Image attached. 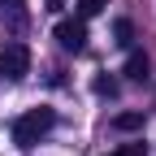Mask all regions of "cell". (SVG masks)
Listing matches in <instances>:
<instances>
[{"label": "cell", "mask_w": 156, "mask_h": 156, "mask_svg": "<svg viewBox=\"0 0 156 156\" xmlns=\"http://www.w3.org/2000/svg\"><path fill=\"white\" fill-rule=\"evenodd\" d=\"M147 69H152V65H147V56H143V52H130V56H126V78L143 83V78H147Z\"/></svg>", "instance_id": "cell-4"}, {"label": "cell", "mask_w": 156, "mask_h": 156, "mask_svg": "<svg viewBox=\"0 0 156 156\" xmlns=\"http://www.w3.org/2000/svg\"><path fill=\"white\" fill-rule=\"evenodd\" d=\"M143 126V113H117L113 117V130H139Z\"/></svg>", "instance_id": "cell-7"}, {"label": "cell", "mask_w": 156, "mask_h": 156, "mask_svg": "<svg viewBox=\"0 0 156 156\" xmlns=\"http://www.w3.org/2000/svg\"><path fill=\"white\" fill-rule=\"evenodd\" d=\"M113 44H117V48H130V44H134V26H130V17H117V22H113Z\"/></svg>", "instance_id": "cell-5"}, {"label": "cell", "mask_w": 156, "mask_h": 156, "mask_svg": "<svg viewBox=\"0 0 156 156\" xmlns=\"http://www.w3.org/2000/svg\"><path fill=\"white\" fill-rule=\"evenodd\" d=\"M52 126H56V113H52V108H30V113H22V117L13 122V143H17V147H35Z\"/></svg>", "instance_id": "cell-1"}, {"label": "cell", "mask_w": 156, "mask_h": 156, "mask_svg": "<svg viewBox=\"0 0 156 156\" xmlns=\"http://www.w3.org/2000/svg\"><path fill=\"white\" fill-rule=\"evenodd\" d=\"M104 5H108V0H78V17H83V22H87V17H95V13H104Z\"/></svg>", "instance_id": "cell-8"}, {"label": "cell", "mask_w": 156, "mask_h": 156, "mask_svg": "<svg viewBox=\"0 0 156 156\" xmlns=\"http://www.w3.org/2000/svg\"><path fill=\"white\" fill-rule=\"evenodd\" d=\"M117 156H147V143H126Z\"/></svg>", "instance_id": "cell-10"}, {"label": "cell", "mask_w": 156, "mask_h": 156, "mask_svg": "<svg viewBox=\"0 0 156 156\" xmlns=\"http://www.w3.org/2000/svg\"><path fill=\"white\" fill-rule=\"evenodd\" d=\"M52 35H56V44H61L65 52H83L87 48V22L83 17H61Z\"/></svg>", "instance_id": "cell-3"}, {"label": "cell", "mask_w": 156, "mask_h": 156, "mask_svg": "<svg viewBox=\"0 0 156 156\" xmlns=\"http://www.w3.org/2000/svg\"><path fill=\"white\" fill-rule=\"evenodd\" d=\"M26 69H30V48L26 44H5L0 48V74L5 78H26Z\"/></svg>", "instance_id": "cell-2"}, {"label": "cell", "mask_w": 156, "mask_h": 156, "mask_svg": "<svg viewBox=\"0 0 156 156\" xmlns=\"http://www.w3.org/2000/svg\"><path fill=\"white\" fill-rule=\"evenodd\" d=\"M5 13H9V26L13 30L26 26V5H22V0H5Z\"/></svg>", "instance_id": "cell-6"}, {"label": "cell", "mask_w": 156, "mask_h": 156, "mask_svg": "<svg viewBox=\"0 0 156 156\" xmlns=\"http://www.w3.org/2000/svg\"><path fill=\"white\" fill-rule=\"evenodd\" d=\"M95 95H108V100H113V95H117V83H113V78H95Z\"/></svg>", "instance_id": "cell-9"}]
</instances>
